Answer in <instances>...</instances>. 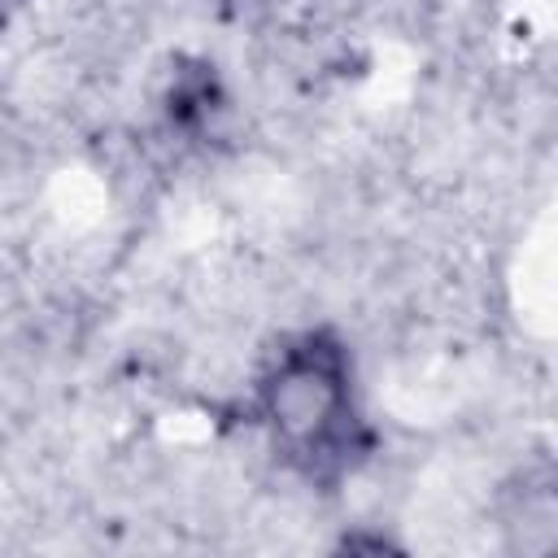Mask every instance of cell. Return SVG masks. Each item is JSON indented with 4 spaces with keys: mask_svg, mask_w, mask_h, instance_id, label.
Masks as SVG:
<instances>
[{
    "mask_svg": "<svg viewBox=\"0 0 558 558\" xmlns=\"http://www.w3.org/2000/svg\"><path fill=\"white\" fill-rule=\"evenodd\" d=\"M227 96L218 92V78L209 65H192V70H174L170 92H166V113L170 126L183 131H205L214 122V113H222Z\"/></svg>",
    "mask_w": 558,
    "mask_h": 558,
    "instance_id": "2",
    "label": "cell"
},
{
    "mask_svg": "<svg viewBox=\"0 0 558 558\" xmlns=\"http://www.w3.org/2000/svg\"><path fill=\"white\" fill-rule=\"evenodd\" d=\"M253 423L270 458L305 488L336 493L353 480L375 453V427L349 340L327 323L279 336L253 375Z\"/></svg>",
    "mask_w": 558,
    "mask_h": 558,
    "instance_id": "1",
    "label": "cell"
}]
</instances>
